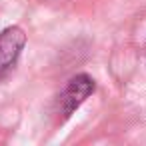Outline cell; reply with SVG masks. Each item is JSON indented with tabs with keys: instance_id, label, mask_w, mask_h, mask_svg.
<instances>
[{
	"instance_id": "6da1fadb",
	"label": "cell",
	"mask_w": 146,
	"mask_h": 146,
	"mask_svg": "<svg viewBox=\"0 0 146 146\" xmlns=\"http://www.w3.org/2000/svg\"><path fill=\"white\" fill-rule=\"evenodd\" d=\"M94 88H96V84H94V78L90 74L80 72L76 76H72L56 98V114H58L60 122L70 118L72 112L76 108H80V104L94 92Z\"/></svg>"
},
{
	"instance_id": "7a4b0ae2",
	"label": "cell",
	"mask_w": 146,
	"mask_h": 146,
	"mask_svg": "<svg viewBox=\"0 0 146 146\" xmlns=\"http://www.w3.org/2000/svg\"><path fill=\"white\" fill-rule=\"evenodd\" d=\"M24 46L26 34L20 26H8L0 32V80L12 72Z\"/></svg>"
},
{
	"instance_id": "3957f363",
	"label": "cell",
	"mask_w": 146,
	"mask_h": 146,
	"mask_svg": "<svg viewBox=\"0 0 146 146\" xmlns=\"http://www.w3.org/2000/svg\"><path fill=\"white\" fill-rule=\"evenodd\" d=\"M144 60H146V44H144Z\"/></svg>"
}]
</instances>
